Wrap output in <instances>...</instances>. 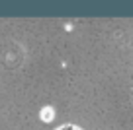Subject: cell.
Here are the masks:
<instances>
[{"label":"cell","instance_id":"cell-1","mask_svg":"<svg viewBox=\"0 0 133 130\" xmlns=\"http://www.w3.org/2000/svg\"><path fill=\"white\" fill-rule=\"evenodd\" d=\"M59 130H80L78 126H71V124H66V126H61Z\"/></svg>","mask_w":133,"mask_h":130}]
</instances>
